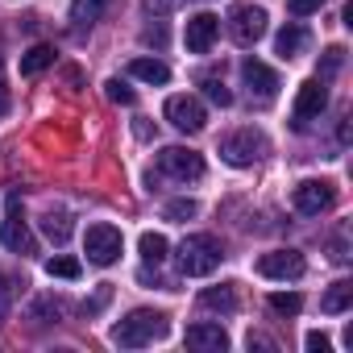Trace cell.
<instances>
[{"mask_svg": "<svg viewBox=\"0 0 353 353\" xmlns=\"http://www.w3.org/2000/svg\"><path fill=\"white\" fill-rule=\"evenodd\" d=\"M129 75L141 79V83H158V88H162V83L170 79V67H166L162 59H133V63H129Z\"/></svg>", "mask_w": 353, "mask_h": 353, "instance_id": "cell-15", "label": "cell"}, {"mask_svg": "<svg viewBox=\"0 0 353 353\" xmlns=\"http://www.w3.org/2000/svg\"><path fill=\"white\" fill-rule=\"evenodd\" d=\"M166 121L179 129V133H200L208 125V112L196 96H170L166 100Z\"/></svg>", "mask_w": 353, "mask_h": 353, "instance_id": "cell-6", "label": "cell"}, {"mask_svg": "<svg viewBox=\"0 0 353 353\" xmlns=\"http://www.w3.org/2000/svg\"><path fill=\"white\" fill-rule=\"evenodd\" d=\"M145 42H158V46H162V42H166V34H162V30H145Z\"/></svg>", "mask_w": 353, "mask_h": 353, "instance_id": "cell-34", "label": "cell"}, {"mask_svg": "<svg viewBox=\"0 0 353 353\" xmlns=\"http://www.w3.org/2000/svg\"><path fill=\"white\" fill-rule=\"evenodd\" d=\"M270 307H274L279 316H299V312H303V299H299L295 291H274V295H270Z\"/></svg>", "mask_w": 353, "mask_h": 353, "instance_id": "cell-22", "label": "cell"}, {"mask_svg": "<svg viewBox=\"0 0 353 353\" xmlns=\"http://www.w3.org/2000/svg\"><path fill=\"white\" fill-rule=\"evenodd\" d=\"M108 295H112V287H100V291H96V299H92V303H83V312H88V316H92V312H100V307L108 303Z\"/></svg>", "mask_w": 353, "mask_h": 353, "instance_id": "cell-31", "label": "cell"}, {"mask_svg": "<svg viewBox=\"0 0 353 353\" xmlns=\"http://www.w3.org/2000/svg\"><path fill=\"white\" fill-rule=\"evenodd\" d=\"M250 349H274V341L262 336V332H250Z\"/></svg>", "mask_w": 353, "mask_h": 353, "instance_id": "cell-32", "label": "cell"}, {"mask_svg": "<svg viewBox=\"0 0 353 353\" xmlns=\"http://www.w3.org/2000/svg\"><path fill=\"white\" fill-rule=\"evenodd\" d=\"M196 212H200V204H196V200H170V204L162 208V216H166V221H192Z\"/></svg>", "mask_w": 353, "mask_h": 353, "instance_id": "cell-24", "label": "cell"}, {"mask_svg": "<svg viewBox=\"0 0 353 353\" xmlns=\"http://www.w3.org/2000/svg\"><path fill=\"white\" fill-rule=\"evenodd\" d=\"M121 245H125L121 229H112V225H88V233H83V254L92 266H112L121 258Z\"/></svg>", "mask_w": 353, "mask_h": 353, "instance_id": "cell-4", "label": "cell"}, {"mask_svg": "<svg viewBox=\"0 0 353 353\" xmlns=\"http://www.w3.org/2000/svg\"><path fill=\"white\" fill-rule=\"evenodd\" d=\"M183 341H188L192 349H200V353H225V349H229V332H225L221 324H192Z\"/></svg>", "mask_w": 353, "mask_h": 353, "instance_id": "cell-13", "label": "cell"}, {"mask_svg": "<svg viewBox=\"0 0 353 353\" xmlns=\"http://www.w3.org/2000/svg\"><path fill=\"white\" fill-rule=\"evenodd\" d=\"M46 274H50V279H79L83 266H79L75 258H50V262H46Z\"/></svg>", "mask_w": 353, "mask_h": 353, "instance_id": "cell-23", "label": "cell"}, {"mask_svg": "<svg viewBox=\"0 0 353 353\" xmlns=\"http://www.w3.org/2000/svg\"><path fill=\"white\" fill-rule=\"evenodd\" d=\"M221 258H225V250H221V241H216L212 233H192V237H183V245H179V270H183L188 279L212 274V270L221 266Z\"/></svg>", "mask_w": 353, "mask_h": 353, "instance_id": "cell-2", "label": "cell"}, {"mask_svg": "<svg viewBox=\"0 0 353 353\" xmlns=\"http://www.w3.org/2000/svg\"><path fill=\"white\" fill-rule=\"evenodd\" d=\"M104 9H108V0H71V21H75V30L96 26L104 17Z\"/></svg>", "mask_w": 353, "mask_h": 353, "instance_id": "cell-18", "label": "cell"}, {"mask_svg": "<svg viewBox=\"0 0 353 353\" xmlns=\"http://www.w3.org/2000/svg\"><path fill=\"white\" fill-rule=\"evenodd\" d=\"M324 5V0H287V9L295 13V17H307V13H316Z\"/></svg>", "mask_w": 353, "mask_h": 353, "instance_id": "cell-29", "label": "cell"}, {"mask_svg": "<svg viewBox=\"0 0 353 353\" xmlns=\"http://www.w3.org/2000/svg\"><path fill=\"white\" fill-rule=\"evenodd\" d=\"M221 154H225V162H229V166H254V162L266 154V137H262V133H254V129L229 133V137L221 141Z\"/></svg>", "mask_w": 353, "mask_h": 353, "instance_id": "cell-5", "label": "cell"}, {"mask_svg": "<svg viewBox=\"0 0 353 353\" xmlns=\"http://www.w3.org/2000/svg\"><path fill=\"white\" fill-rule=\"evenodd\" d=\"M303 345H307L312 353H328V349H332V341H328L324 332H307V336H303Z\"/></svg>", "mask_w": 353, "mask_h": 353, "instance_id": "cell-30", "label": "cell"}, {"mask_svg": "<svg viewBox=\"0 0 353 353\" xmlns=\"http://www.w3.org/2000/svg\"><path fill=\"white\" fill-rule=\"evenodd\" d=\"M9 112V92H5V83H0V117Z\"/></svg>", "mask_w": 353, "mask_h": 353, "instance_id": "cell-35", "label": "cell"}, {"mask_svg": "<svg viewBox=\"0 0 353 353\" xmlns=\"http://www.w3.org/2000/svg\"><path fill=\"white\" fill-rule=\"evenodd\" d=\"M154 166H158V174H166V179H174V183H196L200 174H204V158L196 150H188V145H166V150H158Z\"/></svg>", "mask_w": 353, "mask_h": 353, "instance_id": "cell-3", "label": "cell"}, {"mask_svg": "<svg viewBox=\"0 0 353 353\" xmlns=\"http://www.w3.org/2000/svg\"><path fill=\"white\" fill-rule=\"evenodd\" d=\"M46 237H50V241H67V237H71V221H67L63 212H50V216H46Z\"/></svg>", "mask_w": 353, "mask_h": 353, "instance_id": "cell-27", "label": "cell"}, {"mask_svg": "<svg viewBox=\"0 0 353 353\" xmlns=\"http://www.w3.org/2000/svg\"><path fill=\"white\" fill-rule=\"evenodd\" d=\"M200 307H204V312H225V316H233V312H237V291H233V287H208V291H200Z\"/></svg>", "mask_w": 353, "mask_h": 353, "instance_id": "cell-16", "label": "cell"}, {"mask_svg": "<svg viewBox=\"0 0 353 353\" xmlns=\"http://www.w3.org/2000/svg\"><path fill=\"white\" fill-rule=\"evenodd\" d=\"M216 34H221V17H212V13H196V17L188 21V30H183L192 54H208L212 42H216Z\"/></svg>", "mask_w": 353, "mask_h": 353, "instance_id": "cell-12", "label": "cell"}, {"mask_svg": "<svg viewBox=\"0 0 353 353\" xmlns=\"http://www.w3.org/2000/svg\"><path fill=\"white\" fill-rule=\"evenodd\" d=\"M229 34H233V42L254 46V42L266 34V9H258V5H237V9L229 13Z\"/></svg>", "mask_w": 353, "mask_h": 353, "instance_id": "cell-7", "label": "cell"}, {"mask_svg": "<svg viewBox=\"0 0 353 353\" xmlns=\"http://www.w3.org/2000/svg\"><path fill=\"white\" fill-rule=\"evenodd\" d=\"M258 274H266V279H299L303 274V254L299 250H270V254H262L258 258Z\"/></svg>", "mask_w": 353, "mask_h": 353, "instance_id": "cell-10", "label": "cell"}, {"mask_svg": "<svg viewBox=\"0 0 353 353\" xmlns=\"http://www.w3.org/2000/svg\"><path fill=\"white\" fill-rule=\"evenodd\" d=\"M341 63H345V50H341V46H332V50H324V63H320V75H336V71H341Z\"/></svg>", "mask_w": 353, "mask_h": 353, "instance_id": "cell-28", "label": "cell"}, {"mask_svg": "<svg viewBox=\"0 0 353 353\" xmlns=\"http://www.w3.org/2000/svg\"><path fill=\"white\" fill-rule=\"evenodd\" d=\"M204 92H208V100H212V104H221V108H229V104H233V92H229L216 75H208V79H204Z\"/></svg>", "mask_w": 353, "mask_h": 353, "instance_id": "cell-26", "label": "cell"}, {"mask_svg": "<svg viewBox=\"0 0 353 353\" xmlns=\"http://www.w3.org/2000/svg\"><path fill=\"white\" fill-rule=\"evenodd\" d=\"M50 63H54V46L42 42V46H34L30 54H21V75H38V71H46Z\"/></svg>", "mask_w": 353, "mask_h": 353, "instance_id": "cell-20", "label": "cell"}, {"mask_svg": "<svg viewBox=\"0 0 353 353\" xmlns=\"http://www.w3.org/2000/svg\"><path fill=\"white\" fill-rule=\"evenodd\" d=\"M332 200H336V192H332L328 179H303V183L295 188V208H299L303 216H320V212H328Z\"/></svg>", "mask_w": 353, "mask_h": 353, "instance_id": "cell-9", "label": "cell"}, {"mask_svg": "<svg viewBox=\"0 0 353 353\" xmlns=\"http://www.w3.org/2000/svg\"><path fill=\"white\" fill-rule=\"evenodd\" d=\"M137 250H141V258L150 262V266H158V262H166V237L162 233H141V241H137Z\"/></svg>", "mask_w": 353, "mask_h": 353, "instance_id": "cell-21", "label": "cell"}, {"mask_svg": "<svg viewBox=\"0 0 353 353\" xmlns=\"http://www.w3.org/2000/svg\"><path fill=\"white\" fill-rule=\"evenodd\" d=\"M303 46H307V30H303V26H287V30L274 38V50H279L283 59H295Z\"/></svg>", "mask_w": 353, "mask_h": 353, "instance_id": "cell-19", "label": "cell"}, {"mask_svg": "<svg viewBox=\"0 0 353 353\" xmlns=\"http://www.w3.org/2000/svg\"><path fill=\"white\" fill-rule=\"evenodd\" d=\"M241 79H245L250 92H258L262 100H270V96L279 92V75H274L266 63H258V59H245V63H241Z\"/></svg>", "mask_w": 353, "mask_h": 353, "instance_id": "cell-14", "label": "cell"}, {"mask_svg": "<svg viewBox=\"0 0 353 353\" xmlns=\"http://www.w3.org/2000/svg\"><path fill=\"white\" fill-rule=\"evenodd\" d=\"M328 108V88H324V79H307L303 88H299V96H295V129H303L312 117H320Z\"/></svg>", "mask_w": 353, "mask_h": 353, "instance_id": "cell-11", "label": "cell"}, {"mask_svg": "<svg viewBox=\"0 0 353 353\" xmlns=\"http://www.w3.org/2000/svg\"><path fill=\"white\" fill-rule=\"evenodd\" d=\"M349 303H353V283H349V279L332 283V287L324 291V299H320V307H324L328 316H341V312H345Z\"/></svg>", "mask_w": 353, "mask_h": 353, "instance_id": "cell-17", "label": "cell"}, {"mask_svg": "<svg viewBox=\"0 0 353 353\" xmlns=\"http://www.w3.org/2000/svg\"><path fill=\"white\" fill-rule=\"evenodd\" d=\"M0 241L13 254H34V237H30V225H26V212L17 204V196L9 200V212H5V225H0Z\"/></svg>", "mask_w": 353, "mask_h": 353, "instance_id": "cell-8", "label": "cell"}, {"mask_svg": "<svg viewBox=\"0 0 353 353\" xmlns=\"http://www.w3.org/2000/svg\"><path fill=\"white\" fill-rule=\"evenodd\" d=\"M104 92H108V100H112V104H133V100H137V92H133L125 79H108V83H104Z\"/></svg>", "mask_w": 353, "mask_h": 353, "instance_id": "cell-25", "label": "cell"}, {"mask_svg": "<svg viewBox=\"0 0 353 353\" xmlns=\"http://www.w3.org/2000/svg\"><path fill=\"white\" fill-rule=\"evenodd\" d=\"M166 312H154V307H137L129 312L121 324H112V345L121 349H141V345H154L166 336Z\"/></svg>", "mask_w": 353, "mask_h": 353, "instance_id": "cell-1", "label": "cell"}, {"mask_svg": "<svg viewBox=\"0 0 353 353\" xmlns=\"http://www.w3.org/2000/svg\"><path fill=\"white\" fill-rule=\"evenodd\" d=\"M145 5H150V9H154V13H166V9H170V5H174V0H145Z\"/></svg>", "mask_w": 353, "mask_h": 353, "instance_id": "cell-33", "label": "cell"}]
</instances>
